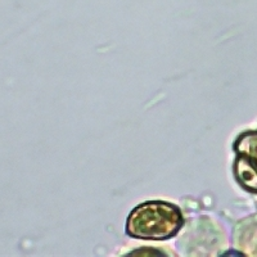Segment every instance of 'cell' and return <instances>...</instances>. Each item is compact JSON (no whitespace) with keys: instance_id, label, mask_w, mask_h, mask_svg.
<instances>
[{"instance_id":"6da1fadb","label":"cell","mask_w":257,"mask_h":257,"mask_svg":"<svg viewBox=\"0 0 257 257\" xmlns=\"http://www.w3.org/2000/svg\"><path fill=\"white\" fill-rule=\"evenodd\" d=\"M183 222L181 212L176 206L151 201L132 211L126 222V231L138 239L165 240L176 235Z\"/></svg>"},{"instance_id":"7a4b0ae2","label":"cell","mask_w":257,"mask_h":257,"mask_svg":"<svg viewBox=\"0 0 257 257\" xmlns=\"http://www.w3.org/2000/svg\"><path fill=\"white\" fill-rule=\"evenodd\" d=\"M234 175L243 189L257 193V171L243 156L237 155V160L234 162Z\"/></svg>"},{"instance_id":"3957f363","label":"cell","mask_w":257,"mask_h":257,"mask_svg":"<svg viewBox=\"0 0 257 257\" xmlns=\"http://www.w3.org/2000/svg\"><path fill=\"white\" fill-rule=\"evenodd\" d=\"M235 153L243 156L257 171V132H247L240 135L234 144Z\"/></svg>"}]
</instances>
